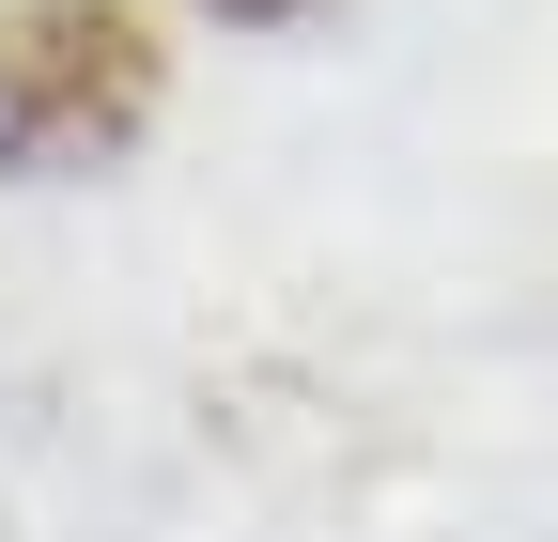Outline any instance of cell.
Masks as SVG:
<instances>
[{"instance_id": "2", "label": "cell", "mask_w": 558, "mask_h": 542, "mask_svg": "<svg viewBox=\"0 0 558 542\" xmlns=\"http://www.w3.org/2000/svg\"><path fill=\"white\" fill-rule=\"evenodd\" d=\"M218 16H311V0H218Z\"/></svg>"}, {"instance_id": "1", "label": "cell", "mask_w": 558, "mask_h": 542, "mask_svg": "<svg viewBox=\"0 0 558 542\" xmlns=\"http://www.w3.org/2000/svg\"><path fill=\"white\" fill-rule=\"evenodd\" d=\"M156 124V32L124 0H0V171L62 186Z\"/></svg>"}]
</instances>
